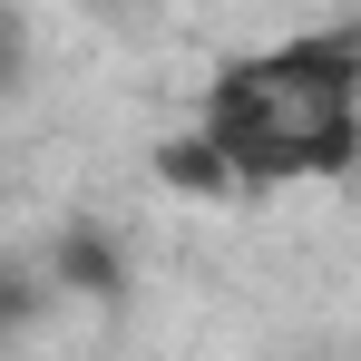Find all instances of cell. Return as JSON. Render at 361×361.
<instances>
[{"label":"cell","instance_id":"cell-3","mask_svg":"<svg viewBox=\"0 0 361 361\" xmlns=\"http://www.w3.org/2000/svg\"><path fill=\"white\" fill-rule=\"evenodd\" d=\"M157 185H176V195H235V166L215 157V137H166L157 147Z\"/></svg>","mask_w":361,"mask_h":361},{"label":"cell","instance_id":"cell-1","mask_svg":"<svg viewBox=\"0 0 361 361\" xmlns=\"http://www.w3.org/2000/svg\"><path fill=\"white\" fill-rule=\"evenodd\" d=\"M195 137H215V157L244 185L352 176L361 166V20H322V30H293L254 59L215 68Z\"/></svg>","mask_w":361,"mask_h":361},{"label":"cell","instance_id":"cell-4","mask_svg":"<svg viewBox=\"0 0 361 361\" xmlns=\"http://www.w3.org/2000/svg\"><path fill=\"white\" fill-rule=\"evenodd\" d=\"M0 312H10L20 332L39 322V274H30V264H10V274H0Z\"/></svg>","mask_w":361,"mask_h":361},{"label":"cell","instance_id":"cell-2","mask_svg":"<svg viewBox=\"0 0 361 361\" xmlns=\"http://www.w3.org/2000/svg\"><path fill=\"white\" fill-rule=\"evenodd\" d=\"M49 283H59L68 302H118V293H127L118 235H108V225H68V235L49 244Z\"/></svg>","mask_w":361,"mask_h":361}]
</instances>
